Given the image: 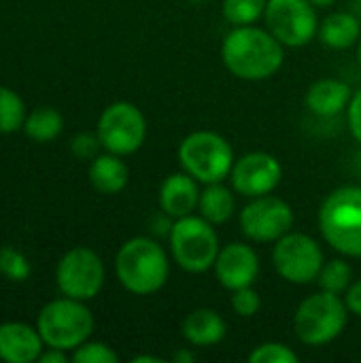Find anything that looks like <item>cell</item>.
<instances>
[{
  "mask_svg": "<svg viewBox=\"0 0 361 363\" xmlns=\"http://www.w3.org/2000/svg\"><path fill=\"white\" fill-rule=\"evenodd\" d=\"M223 66L243 81H266L285 62V47L266 28L234 26L221 45Z\"/></svg>",
  "mask_w": 361,
  "mask_h": 363,
  "instance_id": "1",
  "label": "cell"
},
{
  "mask_svg": "<svg viewBox=\"0 0 361 363\" xmlns=\"http://www.w3.org/2000/svg\"><path fill=\"white\" fill-rule=\"evenodd\" d=\"M115 274L121 287L132 296H151L168 283L170 259L155 238L134 236L119 247Z\"/></svg>",
  "mask_w": 361,
  "mask_h": 363,
  "instance_id": "2",
  "label": "cell"
},
{
  "mask_svg": "<svg viewBox=\"0 0 361 363\" xmlns=\"http://www.w3.org/2000/svg\"><path fill=\"white\" fill-rule=\"evenodd\" d=\"M323 240L345 257H361V187L345 185L328 194L319 208Z\"/></svg>",
  "mask_w": 361,
  "mask_h": 363,
  "instance_id": "3",
  "label": "cell"
},
{
  "mask_svg": "<svg viewBox=\"0 0 361 363\" xmlns=\"http://www.w3.org/2000/svg\"><path fill=\"white\" fill-rule=\"evenodd\" d=\"M345 300L330 291H317L300 302L294 315V332L306 347H323L336 340L349 321Z\"/></svg>",
  "mask_w": 361,
  "mask_h": 363,
  "instance_id": "4",
  "label": "cell"
},
{
  "mask_svg": "<svg viewBox=\"0 0 361 363\" xmlns=\"http://www.w3.org/2000/svg\"><path fill=\"white\" fill-rule=\"evenodd\" d=\"M36 330L47 347L74 351L94 334V315L85 302L64 296L43 306L36 319Z\"/></svg>",
  "mask_w": 361,
  "mask_h": 363,
  "instance_id": "5",
  "label": "cell"
},
{
  "mask_svg": "<svg viewBox=\"0 0 361 363\" xmlns=\"http://www.w3.org/2000/svg\"><path fill=\"white\" fill-rule=\"evenodd\" d=\"M234 149L230 140L211 130L187 134L179 145V164L198 183H221L234 166Z\"/></svg>",
  "mask_w": 361,
  "mask_h": 363,
  "instance_id": "6",
  "label": "cell"
},
{
  "mask_svg": "<svg viewBox=\"0 0 361 363\" xmlns=\"http://www.w3.org/2000/svg\"><path fill=\"white\" fill-rule=\"evenodd\" d=\"M168 240L174 264L189 274H202L211 270L221 249L215 225L202 215L174 219Z\"/></svg>",
  "mask_w": 361,
  "mask_h": 363,
  "instance_id": "7",
  "label": "cell"
},
{
  "mask_svg": "<svg viewBox=\"0 0 361 363\" xmlns=\"http://www.w3.org/2000/svg\"><path fill=\"white\" fill-rule=\"evenodd\" d=\"M326 264L321 245L304 232H287L274 242L272 266L277 274L291 285L317 283Z\"/></svg>",
  "mask_w": 361,
  "mask_h": 363,
  "instance_id": "8",
  "label": "cell"
},
{
  "mask_svg": "<svg viewBox=\"0 0 361 363\" xmlns=\"http://www.w3.org/2000/svg\"><path fill=\"white\" fill-rule=\"evenodd\" d=\"M96 134L102 143V149L115 155H132L136 153L147 136V119L143 111L126 100L109 104L100 119Z\"/></svg>",
  "mask_w": 361,
  "mask_h": 363,
  "instance_id": "9",
  "label": "cell"
},
{
  "mask_svg": "<svg viewBox=\"0 0 361 363\" xmlns=\"http://www.w3.org/2000/svg\"><path fill=\"white\" fill-rule=\"evenodd\" d=\"M264 21L283 47H304L319 32V17L311 0H268Z\"/></svg>",
  "mask_w": 361,
  "mask_h": 363,
  "instance_id": "10",
  "label": "cell"
},
{
  "mask_svg": "<svg viewBox=\"0 0 361 363\" xmlns=\"http://www.w3.org/2000/svg\"><path fill=\"white\" fill-rule=\"evenodd\" d=\"M104 264L100 255L87 247H74L62 255L55 268L57 289L66 298H74L81 302L94 300L104 287Z\"/></svg>",
  "mask_w": 361,
  "mask_h": 363,
  "instance_id": "11",
  "label": "cell"
},
{
  "mask_svg": "<svg viewBox=\"0 0 361 363\" xmlns=\"http://www.w3.org/2000/svg\"><path fill=\"white\" fill-rule=\"evenodd\" d=\"M294 228L291 206L277 196L251 198V202L240 211V230L251 242H277Z\"/></svg>",
  "mask_w": 361,
  "mask_h": 363,
  "instance_id": "12",
  "label": "cell"
},
{
  "mask_svg": "<svg viewBox=\"0 0 361 363\" xmlns=\"http://www.w3.org/2000/svg\"><path fill=\"white\" fill-rule=\"evenodd\" d=\"M283 179L281 162L266 151H249L240 155L230 172L232 189L245 198H260L272 194Z\"/></svg>",
  "mask_w": 361,
  "mask_h": 363,
  "instance_id": "13",
  "label": "cell"
},
{
  "mask_svg": "<svg viewBox=\"0 0 361 363\" xmlns=\"http://www.w3.org/2000/svg\"><path fill=\"white\" fill-rule=\"evenodd\" d=\"M213 270L217 283L228 291L251 287L260 274L257 251L245 242H228L226 247L219 249Z\"/></svg>",
  "mask_w": 361,
  "mask_h": 363,
  "instance_id": "14",
  "label": "cell"
},
{
  "mask_svg": "<svg viewBox=\"0 0 361 363\" xmlns=\"http://www.w3.org/2000/svg\"><path fill=\"white\" fill-rule=\"evenodd\" d=\"M43 338L36 328L21 321L0 323V359L6 363L38 362Z\"/></svg>",
  "mask_w": 361,
  "mask_h": 363,
  "instance_id": "15",
  "label": "cell"
},
{
  "mask_svg": "<svg viewBox=\"0 0 361 363\" xmlns=\"http://www.w3.org/2000/svg\"><path fill=\"white\" fill-rule=\"evenodd\" d=\"M200 202V187L198 181L183 172L168 174L160 185V211L170 215L172 219H181L194 215Z\"/></svg>",
  "mask_w": 361,
  "mask_h": 363,
  "instance_id": "16",
  "label": "cell"
},
{
  "mask_svg": "<svg viewBox=\"0 0 361 363\" xmlns=\"http://www.w3.org/2000/svg\"><path fill=\"white\" fill-rule=\"evenodd\" d=\"M351 98H353V91L345 81H340V79H319L309 87V91L304 96V102H306V108L313 115L336 117V115H340L343 111L349 108Z\"/></svg>",
  "mask_w": 361,
  "mask_h": 363,
  "instance_id": "17",
  "label": "cell"
},
{
  "mask_svg": "<svg viewBox=\"0 0 361 363\" xmlns=\"http://www.w3.org/2000/svg\"><path fill=\"white\" fill-rule=\"evenodd\" d=\"M181 334L185 342L191 347H215L226 338L228 325L217 311L196 308L183 319Z\"/></svg>",
  "mask_w": 361,
  "mask_h": 363,
  "instance_id": "18",
  "label": "cell"
},
{
  "mask_svg": "<svg viewBox=\"0 0 361 363\" xmlns=\"http://www.w3.org/2000/svg\"><path fill=\"white\" fill-rule=\"evenodd\" d=\"M87 174H89L91 187L104 196H115V194L123 191L130 181V170H128L126 162L121 160V155H115L109 151L102 155H96L89 162Z\"/></svg>",
  "mask_w": 361,
  "mask_h": 363,
  "instance_id": "19",
  "label": "cell"
},
{
  "mask_svg": "<svg viewBox=\"0 0 361 363\" xmlns=\"http://www.w3.org/2000/svg\"><path fill=\"white\" fill-rule=\"evenodd\" d=\"M319 38L330 49H349L361 38L360 19L349 11H334L319 21Z\"/></svg>",
  "mask_w": 361,
  "mask_h": 363,
  "instance_id": "20",
  "label": "cell"
},
{
  "mask_svg": "<svg viewBox=\"0 0 361 363\" xmlns=\"http://www.w3.org/2000/svg\"><path fill=\"white\" fill-rule=\"evenodd\" d=\"M236 191L226 187L221 183H211L204 185L200 191V202H198V213L213 225H223L232 219L236 211Z\"/></svg>",
  "mask_w": 361,
  "mask_h": 363,
  "instance_id": "21",
  "label": "cell"
},
{
  "mask_svg": "<svg viewBox=\"0 0 361 363\" xmlns=\"http://www.w3.org/2000/svg\"><path fill=\"white\" fill-rule=\"evenodd\" d=\"M64 130V117L53 106H36L28 113L23 132L28 138L36 143H51L55 140Z\"/></svg>",
  "mask_w": 361,
  "mask_h": 363,
  "instance_id": "22",
  "label": "cell"
},
{
  "mask_svg": "<svg viewBox=\"0 0 361 363\" xmlns=\"http://www.w3.org/2000/svg\"><path fill=\"white\" fill-rule=\"evenodd\" d=\"M26 117V104L19 98V94L0 85V134L23 130Z\"/></svg>",
  "mask_w": 361,
  "mask_h": 363,
  "instance_id": "23",
  "label": "cell"
},
{
  "mask_svg": "<svg viewBox=\"0 0 361 363\" xmlns=\"http://www.w3.org/2000/svg\"><path fill=\"white\" fill-rule=\"evenodd\" d=\"M351 283H353V268L345 259L326 262L319 277H317V285L323 291H330V294H336V296L347 294Z\"/></svg>",
  "mask_w": 361,
  "mask_h": 363,
  "instance_id": "24",
  "label": "cell"
},
{
  "mask_svg": "<svg viewBox=\"0 0 361 363\" xmlns=\"http://www.w3.org/2000/svg\"><path fill=\"white\" fill-rule=\"evenodd\" d=\"M268 0H223L221 13L232 26H253L264 17Z\"/></svg>",
  "mask_w": 361,
  "mask_h": 363,
  "instance_id": "25",
  "label": "cell"
},
{
  "mask_svg": "<svg viewBox=\"0 0 361 363\" xmlns=\"http://www.w3.org/2000/svg\"><path fill=\"white\" fill-rule=\"evenodd\" d=\"M32 266L28 262V257L17 251L15 247H0V274L9 281L21 283L30 277Z\"/></svg>",
  "mask_w": 361,
  "mask_h": 363,
  "instance_id": "26",
  "label": "cell"
},
{
  "mask_svg": "<svg viewBox=\"0 0 361 363\" xmlns=\"http://www.w3.org/2000/svg\"><path fill=\"white\" fill-rule=\"evenodd\" d=\"M251 363H298L300 355L283 342H262L249 353Z\"/></svg>",
  "mask_w": 361,
  "mask_h": 363,
  "instance_id": "27",
  "label": "cell"
},
{
  "mask_svg": "<svg viewBox=\"0 0 361 363\" xmlns=\"http://www.w3.org/2000/svg\"><path fill=\"white\" fill-rule=\"evenodd\" d=\"M74 363H117L119 355L104 342H83L70 355Z\"/></svg>",
  "mask_w": 361,
  "mask_h": 363,
  "instance_id": "28",
  "label": "cell"
},
{
  "mask_svg": "<svg viewBox=\"0 0 361 363\" xmlns=\"http://www.w3.org/2000/svg\"><path fill=\"white\" fill-rule=\"evenodd\" d=\"M230 306H232V311H234L238 317L251 319V317H255V315L260 313V308H262V298H260V294L253 289V285H251V287H243V289L232 291Z\"/></svg>",
  "mask_w": 361,
  "mask_h": 363,
  "instance_id": "29",
  "label": "cell"
},
{
  "mask_svg": "<svg viewBox=\"0 0 361 363\" xmlns=\"http://www.w3.org/2000/svg\"><path fill=\"white\" fill-rule=\"evenodd\" d=\"M102 143L98 138V134L91 132H79L72 140H70V151L77 160H94L100 151Z\"/></svg>",
  "mask_w": 361,
  "mask_h": 363,
  "instance_id": "30",
  "label": "cell"
},
{
  "mask_svg": "<svg viewBox=\"0 0 361 363\" xmlns=\"http://www.w3.org/2000/svg\"><path fill=\"white\" fill-rule=\"evenodd\" d=\"M347 123L353 134V138L361 145V89L353 94L349 108H347Z\"/></svg>",
  "mask_w": 361,
  "mask_h": 363,
  "instance_id": "31",
  "label": "cell"
},
{
  "mask_svg": "<svg viewBox=\"0 0 361 363\" xmlns=\"http://www.w3.org/2000/svg\"><path fill=\"white\" fill-rule=\"evenodd\" d=\"M345 304H347V308H349L351 315H355V317L361 319V279L355 281V283H351V287L347 289Z\"/></svg>",
  "mask_w": 361,
  "mask_h": 363,
  "instance_id": "32",
  "label": "cell"
},
{
  "mask_svg": "<svg viewBox=\"0 0 361 363\" xmlns=\"http://www.w3.org/2000/svg\"><path fill=\"white\" fill-rule=\"evenodd\" d=\"M68 359H70V357L66 355V351L51 349V347H49V351H43L40 357H38V362L40 363H66Z\"/></svg>",
  "mask_w": 361,
  "mask_h": 363,
  "instance_id": "33",
  "label": "cell"
},
{
  "mask_svg": "<svg viewBox=\"0 0 361 363\" xmlns=\"http://www.w3.org/2000/svg\"><path fill=\"white\" fill-rule=\"evenodd\" d=\"M172 359L179 363H191V362H196V355H194L189 349H183V351H179Z\"/></svg>",
  "mask_w": 361,
  "mask_h": 363,
  "instance_id": "34",
  "label": "cell"
},
{
  "mask_svg": "<svg viewBox=\"0 0 361 363\" xmlns=\"http://www.w3.org/2000/svg\"><path fill=\"white\" fill-rule=\"evenodd\" d=\"M132 363H164L162 357H155V355H136L130 359Z\"/></svg>",
  "mask_w": 361,
  "mask_h": 363,
  "instance_id": "35",
  "label": "cell"
},
{
  "mask_svg": "<svg viewBox=\"0 0 361 363\" xmlns=\"http://www.w3.org/2000/svg\"><path fill=\"white\" fill-rule=\"evenodd\" d=\"M315 6H332V4H336L338 0H311Z\"/></svg>",
  "mask_w": 361,
  "mask_h": 363,
  "instance_id": "36",
  "label": "cell"
},
{
  "mask_svg": "<svg viewBox=\"0 0 361 363\" xmlns=\"http://www.w3.org/2000/svg\"><path fill=\"white\" fill-rule=\"evenodd\" d=\"M357 57H360V66H361V38H360V49H357Z\"/></svg>",
  "mask_w": 361,
  "mask_h": 363,
  "instance_id": "37",
  "label": "cell"
},
{
  "mask_svg": "<svg viewBox=\"0 0 361 363\" xmlns=\"http://www.w3.org/2000/svg\"><path fill=\"white\" fill-rule=\"evenodd\" d=\"M189 2H202V0H189Z\"/></svg>",
  "mask_w": 361,
  "mask_h": 363,
  "instance_id": "38",
  "label": "cell"
},
{
  "mask_svg": "<svg viewBox=\"0 0 361 363\" xmlns=\"http://www.w3.org/2000/svg\"><path fill=\"white\" fill-rule=\"evenodd\" d=\"M357 2H361V0H357Z\"/></svg>",
  "mask_w": 361,
  "mask_h": 363,
  "instance_id": "39",
  "label": "cell"
}]
</instances>
